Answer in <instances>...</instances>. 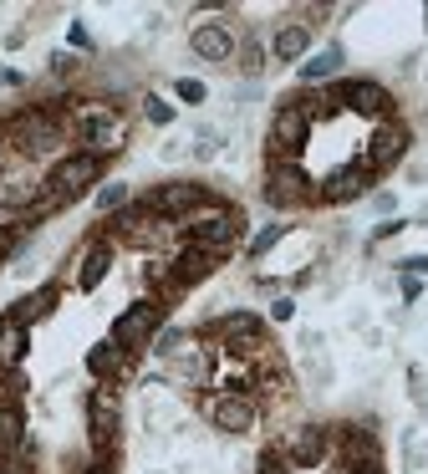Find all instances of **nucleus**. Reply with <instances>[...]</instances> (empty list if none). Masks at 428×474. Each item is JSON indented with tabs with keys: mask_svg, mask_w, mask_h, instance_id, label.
Listing matches in <instances>:
<instances>
[{
	"mask_svg": "<svg viewBox=\"0 0 428 474\" xmlns=\"http://www.w3.org/2000/svg\"><path fill=\"white\" fill-rule=\"evenodd\" d=\"M97 174H102V159H97V153H72V159H61V164L51 168L46 194H57L61 205H66V199H77L87 184H97Z\"/></svg>",
	"mask_w": 428,
	"mask_h": 474,
	"instance_id": "3",
	"label": "nucleus"
},
{
	"mask_svg": "<svg viewBox=\"0 0 428 474\" xmlns=\"http://www.w3.org/2000/svg\"><path fill=\"white\" fill-rule=\"evenodd\" d=\"M291 311H296L291 301H276V307H270V316H276V322H291Z\"/></svg>",
	"mask_w": 428,
	"mask_h": 474,
	"instance_id": "36",
	"label": "nucleus"
},
{
	"mask_svg": "<svg viewBox=\"0 0 428 474\" xmlns=\"http://www.w3.org/2000/svg\"><path fill=\"white\" fill-rule=\"evenodd\" d=\"M240 229H245V220L235 209H214V214H194L183 235H189V245L209 250V255H224V250L240 240Z\"/></svg>",
	"mask_w": 428,
	"mask_h": 474,
	"instance_id": "2",
	"label": "nucleus"
},
{
	"mask_svg": "<svg viewBox=\"0 0 428 474\" xmlns=\"http://www.w3.org/2000/svg\"><path fill=\"white\" fill-rule=\"evenodd\" d=\"M367 179H372V174H362L357 164H352V168H337V174H331V179L322 184V199H326V205H346V199H362Z\"/></svg>",
	"mask_w": 428,
	"mask_h": 474,
	"instance_id": "15",
	"label": "nucleus"
},
{
	"mask_svg": "<svg viewBox=\"0 0 428 474\" xmlns=\"http://www.w3.org/2000/svg\"><path fill=\"white\" fill-rule=\"evenodd\" d=\"M153 209L148 205H133V209H118V229L122 235H133V240H143V235H153Z\"/></svg>",
	"mask_w": 428,
	"mask_h": 474,
	"instance_id": "22",
	"label": "nucleus"
},
{
	"mask_svg": "<svg viewBox=\"0 0 428 474\" xmlns=\"http://www.w3.org/2000/svg\"><path fill=\"white\" fill-rule=\"evenodd\" d=\"M342 444H346V464H352V470H362V464H377V439H372V433L346 429Z\"/></svg>",
	"mask_w": 428,
	"mask_h": 474,
	"instance_id": "20",
	"label": "nucleus"
},
{
	"mask_svg": "<svg viewBox=\"0 0 428 474\" xmlns=\"http://www.w3.org/2000/svg\"><path fill=\"white\" fill-rule=\"evenodd\" d=\"M204 413L214 418V429H220V433H250V429H255V403H250V398L209 392V398H204Z\"/></svg>",
	"mask_w": 428,
	"mask_h": 474,
	"instance_id": "8",
	"label": "nucleus"
},
{
	"mask_svg": "<svg viewBox=\"0 0 428 474\" xmlns=\"http://www.w3.org/2000/svg\"><path fill=\"white\" fill-rule=\"evenodd\" d=\"M107 266H113V245H92L87 250V260H82V276H77V291H97L102 276H107Z\"/></svg>",
	"mask_w": 428,
	"mask_h": 474,
	"instance_id": "19",
	"label": "nucleus"
},
{
	"mask_svg": "<svg viewBox=\"0 0 428 474\" xmlns=\"http://www.w3.org/2000/svg\"><path fill=\"white\" fill-rule=\"evenodd\" d=\"M337 66H342V46H326V51H316V57L301 66V77L306 82H322V77H331Z\"/></svg>",
	"mask_w": 428,
	"mask_h": 474,
	"instance_id": "24",
	"label": "nucleus"
},
{
	"mask_svg": "<svg viewBox=\"0 0 428 474\" xmlns=\"http://www.w3.org/2000/svg\"><path fill=\"white\" fill-rule=\"evenodd\" d=\"M240 62H245V72H261V46H245Z\"/></svg>",
	"mask_w": 428,
	"mask_h": 474,
	"instance_id": "33",
	"label": "nucleus"
},
{
	"mask_svg": "<svg viewBox=\"0 0 428 474\" xmlns=\"http://www.w3.org/2000/svg\"><path fill=\"white\" fill-rule=\"evenodd\" d=\"M118 362H122V347H113V342H102V347H92V352H87V368L97 372V377H107V372H118Z\"/></svg>",
	"mask_w": 428,
	"mask_h": 474,
	"instance_id": "25",
	"label": "nucleus"
},
{
	"mask_svg": "<svg viewBox=\"0 0 428 474\" xmlns=\"http://www.w3.org/2000/svg\"><path fill=\"white\" fill-rule=\"evenodd\" d=\"M214 260H220V255H209V250L189 245V250H183V255H179V260L168 266V270H174V276H168V281H174V291H179V286H199L204 276L214 270Z\"/></svg>",
	"mask_w": 428,
	"mask_h": 474,
	"instance_id": "14",
	"label": "nucleus"
},
{
	"mask_svg": "<svg viewBox=\"0 0 428 474\" xmlns=\"http://www.w3.org/2000/svg\"><path fill=\"white\" fill-rule=\"evenodd\" d=\"M322 454H326V433L316 429V423H306V429H296L291 433V449H285V459L291 464H322Z\"/></svg>",
	"mask_w": 428,
	"mask_h": 474,
	"instance_id": "16",
	"label": "nucleus"
},
{
	"mask_svg": "<svg viewBox=\"0 0 428 474\" xmlns=\"http://www.w3.org/2000/svg\"><path fill=\"white\" fill-rule=\"evenodd\" d=\"M183 342H189V331H163V337H159V357H179Z\"/></svg>",
	"mask_w": 428,
	"mask_h": 474,
	"instance_id": "30",
	"label": "nucleus"
},
{
	"mask_svg": "<svg viewBox=\"0 0 428 474\" xmlns=\"http://www.w3.org/2000/svg\"><path fill=\"white\" fill-rule=\"evenodd\" d=\"M159 327H163V307L159 301H138L133 311H122L118 322H113V347L133 352V347H143Z\"/></svg>",
	"mask_w": 428,
	"mask_h": 474,
	"instance_id": "5",
	"label": "nucleus"
},
{
	"mask_svg": "<svg viewBox=\"0 0 428 474\" xmlns=\"http://www.w3.org/2000/svg\"><path fill=\"white\" fill-rule=\"evenodd\" d=\"M189 46L199 51L204 62H230V57H235V31H230L224 21H214V26H194Z\"/></svg>",
	"mask_w": 428,
	"mask_h": 474,
	"instance_id": "12",
	"label": "nucleus"
},
{
	"mask_svg": "<svg viewBox=\"0 0 428 474\" xmlns=\"http://www.w3.org/2000/svg\"><path fill=\"white\" fill-rule=\"evenodd\" d=\"M352 474H383V464H362V470H352Z\"/></svg>",
	"mask_w": 428,
	"mask_h": 474,
	"instance_id": "39",
	"label": "nucleus"
},
{
	"mask_svg": "<svg viewBox=\"0 0 428 474\" xmlns=\"http://www.w3.org/2000/svg\"><path fill=\"white\" fill-rule=\"evenodd\" d=\"M261 474H291V459H285V454H276V449H265L261 454Z\"/></svg>",
	"mask_w": 428,
	"mask_h": 474,
	"instance_id": "29",
	"label": "nucleus"
},
{
	"mask_svg": "<svg viewBox=\"0 0 428 474\" xmlns=\"http://www.w3.org/2000/svg\"><path fill=\"white\" fill-rule=\"evenodd\" d=\"M87 433H92V449L107 459L113 439H118V403H113L107 392H92V398H87Z\"/></svg>",
	"mask_w": 428,
	"mask_h": 474,
	"instance_id": "10",
	"label": "nucleus"
},
{
	"mask_svg": "<svg viewBox=\"0 0 428 474\" xmlns=\"http://www.w3.org/2000/svg\"><path fill=\"white\" fill-rule=\"evenodd\" d=\"M179 103H204V82L183 77V82H179Z\"/></svg>",
	"mask_w": 428,
	"mask_h": 474,
	"instance_id": "32",
	"label": "nucleus"
},
{
	"mask_svg": "<svg viewBox=\"0 0 428 474\" xmlns=\"http://www.w3.org/2000/svg\"><path fill=\"white\" fill-rule=\"evenodd\" d=\"M97 209H102V214H113V209H128V184L97 189Z\"/></svg>",
	"mask_w": 428,
	"mask_h": 474,
	"instance_id": "27",
	"label": "nucleus"
},
{
	"mask_svg": "<svg viewBox=\"0 0 428 474\" xmlns=\"http://www.w3.org/2000/svg\"><path fill=\"white\" fill-rule=\"evenodd\" d=\"M403 270H428V260L418 255V260H403Z\"/></svg>",
	"mask_w": 428,
	"mask_h": 474,
	"instance_id": "38",
	"label": "nucleus"
},
{
	"mask_svg": "<svg viewBox=\"0 0 428 474\" xmlns=\"http://www.w3.org/2000/svg\"><path fill=\"white\" fill-rule=\"evenodd\" d=\"M16 240H20V229H0V260H5L11 250H16Z\"/></svg>",
	"mask_w": 428,
	"mask_h": 474,
	"instance_id": "34",
	"label": "nucleus"
},
{
	"mask_svg": "<svg viewBox=\"0 0 428 474\" xmlns=\"http://www.w3.org/2000/svg\"><path fill=\"white\" fill-rule=\"evenodd\" d=\"M306 46H311V26L301 21H291L276 31V42H270V51L281 57V62H296V57H306Z\"/></svg>",
	"mask_w": 428,
	"mask_h": 474,
	"instance_id": "18",
	"label": "nucleus"
},
{
	"mask_svg": "<svg viewBox=\"0 0 428 474\" xmlns=\"http://www.w3.org/2000/svg\"><path fill=\"white\" fill-rule=\"evenodd\" d=\"M306 133H311V118H306V107L285 103L276 113V123H270V148H276V159H296L306 148Z\"/></svg>",
	"mask_w": 428,
	"mask_h": 474,
	"instance_id": "7",
	"label": "nucleus"
},
{
	"mask_svg": "<svg viewBox=\"0 0 428 474\" xmlns=\"http://www.w3.org/2000/svg\"><path fill=\"white\" fill-rule=\"evenodd\" d=\"M230 342V352H240V347H250V352H261V337H265V327H261V316H250V311H230L220 327H214Z\"/></svg>",
	"mask_w": 428,
	"mask_h": 474,
	"instance_id": "13",
	"label": "nucleus"
},
{
	"mask_svg": "<svg viewBox=\"0 0 428 474\" xmlns=\"http://www.w3.org/2000/svg\"><path fill=\"white\" fill-rule=\"evenodd\" d=\"M20 439H26V413L16 403H0V459L16 449Z\"/></svg>",
	"mask_w": 428,
	"mask_h": 474,
	"instance_id": "21",
	"label": "nucleus"
},
{
	"mask_svg": "<svg viewBox=\"0 0 428 474\" xmlns=\"http://www.w3.org/2000/svg\"><path fill=\"white\" fill-rule=\"evenodd\" d=\"M265 199H270L276 209H285V205H306V199H316V189H311V179H306L291 159H276L270 174H265Z\"/></svg>",
	"mask_w": 428,
	"mask_h": 474,
	"instance_id": "4",
	"label": "nucleus"
},
{
	"mask_svg": "<svg viewBox=\"0 0 428 474\" xmlns=\"http://www.w3.org/2000/svg\"><path fill=\"white\" fill-rule=\"evenodd\" d=\"M403 148H408V133L398 123H387V128L372 133V144H367V153L357 159V168H362V174H383V168H393L403 159Z\"/></svg>",
	"mask_w": 428,
	"mask_h": 474,
	"instance_id": "9",
	"label": "nucleus"
},
{
	"mask_svg": "<svg viewBox=\"0 0 428 474\" xmlns=\"http://www.w3.org/2000/svg\"><path fill=\"white\" fill-rule=\"evenodd\" d=\"M143 205L153 209L159 220H179V214H199V209L209 205V189H199V184H163V189H153Z\"/></svg>",
	"mask_w": 428,
	"mask_h": 474,
	"instance_id": "6",
	"label": "nucleus"
},
{
	"mask_svg": "<svg viewBox=\"0 0 428 474\" xmlns=\"http://www.w3.org/2000/svg\"><path fill=\"white\" fill-rule=\"evenodd\" d=\"M51 307H57V286H41L36 296H26V301H16L5 322H16V327H31V322H41V316H46Z\"/></svg>",
	"mask_w": 428,
	"mask_h": 474,
	"instance_id": "17",
	"label": "nucleus"
},
{
	"mask_svg": "<svg viewBox=\"0 0 428 474\" xmlns=\"http://www.w3.org/2000/svg\"><path fill=\"white\" fill-rule=\"evenodd\" d=\"M424 21H428V5H424Z\"/></svg>",
	"mask_w": 428,
	"mask_h": 474,
	"instance_id": "40",
	"label": "nucleus"
},
{
	"mask_svg": "<svg viewBox=\"0 0 428 474\" xmlns=\"http://www.w3.org/2000/svg\"><path fill=\"white\" fill-rule=\"evenodd\" d=\"M398 229H403V225H398V220H383V225L372 229V240H387V235H398Z\"/></svg>",
	"mask_w": 428,
	"mask_h": 474,
	"instance_id": "35",
	"label": "nucleus"
},
{
	"mask_svg": "<svg viewBox=\"0 0 428 474\" xmlns=\"http://www.w3.org/2000/svg\"><path fill=\"white\" fill-rule=\"evenodd\" d=\"M87 474H118V470H113V459H97V464H92Z\"/></svg>",
	"mask_w": 428,
	"mask_h": 474,
	"instance_id": "37",
	"label": "nucleus"
},
{
	"mask_svg": "<svg viewBox=\"0 0 428 474\" xmlns=\"http://www.w3.org/2000/svg\"><path fill=\"white\" fill-rule=\"evenodd\" d=\"M26 347H31V342H26V327H16V322H0V357H5L11 368L26 357Z\"/></svg>",
	"mask_w": 428,
	"mask_h": 474,
	"instance_id": "23",
	"label": "nucleus"
},
{
	"mask_svg": "<svg viewBox=\"0 0 428 474\" xmlns=\"http://www.w3.org/2000/svg\"><path fill=\"white\" fill-rule=\"evenodd\" d=\"M72 128H77V138L87 144V153H97V159L118 153L122 138H128L122 118H118V113H113L107 103H82V107H77V118H72Z\"/></svg>",
	"mask_w": 428,
	"mask_h": 474,
	"instance_id": "1",
	"label": "nucleus"
},
{
	"mask_svg": "<svg viewBox=\"0 0 428 474\" xmlns=\"http://www.w3.org/2000/svg\"><path fill=\"white\" fill-rule=\"evenodd\" d=\"M31 464H36V444H31V439H20L16 449L5 454V474H31Z\"/></svg>",
	"mask_w": 428,
	"mask_h": 474,
	"instance_id": "26",
	"label": "nucleus"
},
{
	"mask_svg": "<svg viewBox=\"0 0 428 474\" xmlns=\"http://www.w3.org/2000/svg\"><path fill=\"white\" fill-rule=\"evenodd\" d=\"M16 144L20 148H57L61 144V123H57V113H46V107H36V113H26L16 123Z\"/></svg>",
	"mask_w": 428,
	"mask_h": 474,
	"instance_id": "11",
	"label": "nucleus"
},
{
	"mask_svg": "<svg viewBox=\"0 0 428 474\" xmlns=\"http://www.w3.org/2000/svg\"><path fill=\"white\" fill-rule=\"evenodd\" d=\"M285 229L281 225H270V229H261V235H255V240H250V255H265V250L276 245V240H281Z\"/></svg>",
	"mask_w": 428,
	"mask_h": 474,
	"instance_id": "31",
	"label": "nucleus"
},
{
	"mask_svg": "<svg viewBox=\"0 0 428 474\" xmlns=\"http://www.w3.org/2000/svg\"><path fill=\"white\" fill-rule=\"evenodd\" d=\"M143 113H148V123H174V107L163 103V97H148V103H143Z\"/></svg>",
	"mask_w": 428,
	"mask_h": 474,
	"instance_id": "28",
	"label": "nucleus"
}]
</instances>
